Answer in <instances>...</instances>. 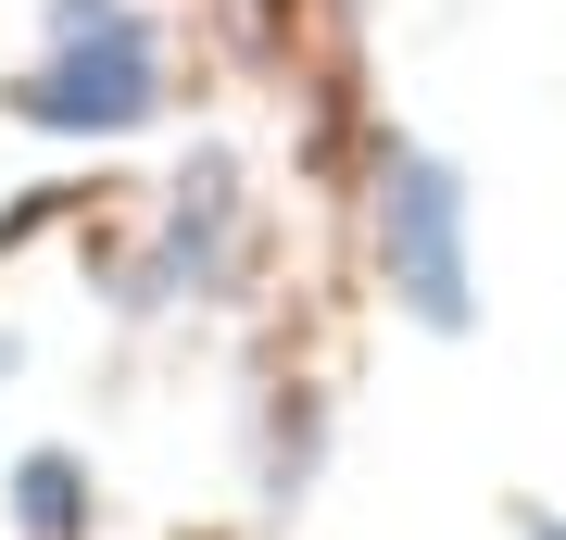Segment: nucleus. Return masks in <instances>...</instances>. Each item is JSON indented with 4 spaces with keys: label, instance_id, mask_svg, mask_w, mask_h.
<instances>
[{
    "label": "nucleus",
    "instance_id": "7ed1b4c3",
    "mask_svg": "<svg viewBox=\"0 0 566 540\" xmlns=\"http://www.w3.org/2000/svg\"><path fill=\"white\" fill-rule=\"evenodd\" d=\"M63 528H76V465H25V540H63Z\"/></svg>",
    "mask_w": 566,
    "mask_h": 540
},
{
    "label": "nucleus",
    "instance_id": "20e7f679",
    "mask_svg": "<svg viewBox=\"0 0 566 540\" xmlns=\"http://www.w3.org/2000/svg\"><path fill=\"white\" fill-rule=\"evenodd\" d=\"M528 540H566V528H554V516H528Z\"/></svg>",
    "mask_w": 566,
    "mask_h": 540
},
{
    "label": "nucleus",
    "instance_id": "f03ea898",
    "mask_svg": "<svg viewBox=\"0 0 566 540\" xmlns=\"http://www.w3.org/2000/svg\"><path fill=\"white\" fill-rule=\"evenodd\" d=\"M378 240H390V289H403L428 327H465V189H453V163H428V151L390 163Z\"/></svg>",
    "mask_w": 566,
    "mask_h": 540
},
{
    "label": "nucleus",
    "instance_id": "f257e3e1",
    "mask_svg": "<svg viewBox=\"0 0 566 540\" xmlns=\"http://www.w3.org/2000/svg\"><path fill=\"white\" fill-rule=\"evenodd\" d=\"M51 13H63V63H51V76H25L13 100H25L39 126H139L151 88H164L139 13H114V0H51Z\"/></svg>",
    "mask_w": 566,
    "mask_h": 540
}]
</instances>
